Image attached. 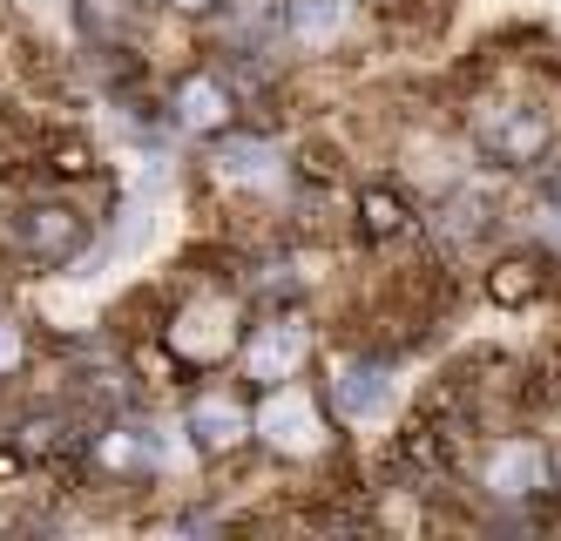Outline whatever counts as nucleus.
I'll use <instances>...</instances> for the list:
<instances>
[{"mask_svg": "<svg viewBox=\"0 0 561 541\" xmlns=\"http://www.w3.org/2000/svg\"><path fill=\"white\" fill-rule=\"evenodd\" d=\"M170 8H210V0H170Z\"/></svg>", "mask_w": 561, "mask_h": 541, "instance_id": "4468645a", "label": "nucleus"}, {"mask_svg": "<svg viewBox=\"0 0 561 541\" xmlns=\"http://www.w3.org/2000/svg\"><path fill=\"white\" fill-rule=\"evenodd\" d=\"M14 365H21V331L0 318V372H14Z\"/></svg>", "mask_w": 561, "mask_h": 541, "instance_id": "f8f14e48", "label": "nucleus"}, {"mask_svg": "<svg viewBox=\"0 0 561 541\" xmlns=\"http://www.w3.org/2000/svg\"><path fill=\"white\" fill-rule=\"evenodd\" d=\"M257 433L271 447H285V453H311L318 440H325V427H318V406L298 393V386H271V399L257 406Z\"/></svg>", "mask_w": 561, "mask_h": 541, "instance_id": "f257e3e1", "label": "nucleus"}, {"mask_svg": "<svg viewBox=\"0 0 561 541\" xmlns=\"http://www.w3.org/2000/svg\"><path fill=\"white\" fill-rule=\"evenodd\" d=\"M554 196H561V177H554Z\"/></svg>", "mask_w": 561, "mask_h": 541, "instance_id": "2eb2a0df", "label": "nucleus"}, {"mask_svg": "<svg viewBox=\"0 0 561 541\" xmlns=\"http://www.w3.org/2000/svg\"><path fill=\"white\" fill-rule=\"evenodd\" d=\"M541 143H548V122H541V115H528V109H520V115L507 122V136H501V149H507V156H535Z\"/></svg>", "mask_w": 561, "mask_h": 541, "instance_id": "1a4fd4ad", "label": "nucleus"}, {"mask_svg": "<svg viewBox=\"0 0 561 541\" xmlns=\"http://www.w3.org/2000/svg\"><path fill=\"white\" fill-rule=\"evenodd\" d=\"M305 352H311L305 325H257V339H251V380H264V386L298 380Z\"/></svg>", "mask_w": 561, "mask_h": 541, "instance_id": "f03ea898", "label": "nucleus"}, {"mask_svg": "<svg viewBox=\"0 0 561 541\" xmlns=\"http://www.w3.org/2000/svg\"><path fill=\"white\" fill-rule=\"evenodd\" d=\"M176 109H183L190 129H210V122H224V89L217 81H190V89L176 95Z\"/></svg>", "mask_w": 561, "mask_h": 541, "instance_id": "6e6552de", "label": "nucleus"}, {"mask_svg": "<svg viewBox=\"0 0 561 541\" xmlns=\"http://www.w3.org/2000/svg\"><path fill=\"white\" fill-rule=\"evenodd\" d=\"M170 346L190 359H217L224 352V312H183V325L170 331Z\"/></svg>", "mask_w": 561, "mask_h": 541, "instance_id": "0eeeda50", "label": "nucleus"}, {"mask_svg": "<svg viewBox=\"0 0 561 541\" xmlns=\"http://www.w3.org/2000/svg\"><path fill=\"white\" fill-rule=\"evenodd\" d=\"M217 162H224V177H271V149H257V143H230Z\"/></svg>", "mask_w": 561, "mask_h": 541, "instance_id": "9d476101", "label": "nucleus"}, {"mask_svg": "<svg viewBox=\"0 0 561 541\" xmlns=\"http://www.w3.org/2000/svg\"><path fill=\"white\" fill-rule=\"evenodd\" d=\"M399 211H392V196H373V230H392Z\"/></svg>", "mask_w": 561, "mask_h": 541, "instance_id": "ddd939ff", "label": "nucleus"}, {"mask_svg": "<svg viewBox=\"0 0 561 541\" xmlns=\"http://www.w3.org/2000/svg\"><path fill=\"white\" fill-rule=\"evenodd\" d=\"M190 433H196V447H237V440H244L251 433V420H244V406H230V399H196V413H190Z\"/></svg>", "mask_w": 561, "mask_h": 541, "instance_id": "20e7f679", "label": "nucleus"}, {"mask_svg": "<svg viewBox=\"0 0 561 541\" xmlns=\"http://www.w3.org/2000/svg\"><path fill=\"white\" fill-rule=\"evenodd\" d=\"M488 487L494 494H535L541 487V453L535 447H520V440H507V447H494V461H488Z\"/></svg>", "mask_w": 561, "mask_h": 541, "instance_id": "7ed1b4c3", "label": "nucleus"}, {"mask_svg": "<svg viewBox=\"0 0 561 541\" xmlns=\"http://www.w3.org/2000/svg\"><path fill=\"white\" fill-rule=\"evenodd\" d=\"M386 399H392V386H386V372L373 365H358V372H345V380H339V406L352 413V420H379V413H386Z\"/></svg>", "mask_w": 561, "mask_h": 541, "instance_id": "423d86ee", "label": "nucleus"}, {"mask_svg": "<svg viewBox=\"0 0 561 541\" xmlns=\"http://www.w3.org/2000/svg\"><path fill=\"white\" fill-rule=\"evenodd\" d=\"M291 27L311 41V48H332V41L352 27V8H345V0H298V8H291Z\"/></svg>", "mask_w": 561, "mask_h": 541, "instance_id": "39448f33", "label": "nucleus"}, {"mask_svg": "<svg viewBox=\"0 0 561 541\" xmlns=\"http://www.w3.org/2000/svg\"><path fill=\"white\" fill-rule=\"evenodd\" d=\"M528 291H535V271H528V264H501V271H494V298H501V305H520Z\"/></svg>", "mask_w": 561, "mask_h": 541, "instance_id": "9b49d317", "label": "nucleus"}]
</instances>
